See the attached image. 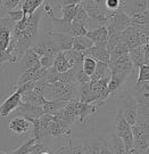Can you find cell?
I'll return each instance as SVG.
<instances>
[{
	"label": "cell",
	"mask_w": 149,
	"mask_h": 154,
	"mask_svg": "<svg viewBox=\"0 0 149 154\" xmlns=\"http://www.w3.org/2000/svg\"><path fill=\"white\" fill-rule=\"evenodd\" d=\"M81 5L88 17L100 23L101 26H106L115 13L106 8L105 0H82Z\"/></svg>",
	"instance_id": "cell-1"
},
{
	"label": "cell",
	"mask_w": 149,
	"mask_h": 154,
	"mask_svg": "<svg viewBox=\"0 0 149 154\" xmlns=\"http://www.w3.org/2000/svg\"><path fill=\"white\" fill-rule=\"evenodd\" d=\"M131 25H132V23H131L130 17L127 16V14L120 8V9H117L114 13L113 17L109 20L108 24L106 25L107 32H108V37L109 35L120 34V33L123 32L125 29H127Z\"/></svg>",
	"instance_id": "cell-2"
},
{
	"label": "cell",
	"mask_w": 149,
	"mask_h": 154,
	"mask_svg": "<svg viewBox=\"0 0 149 154\" xmlns=\"http://www.w3.org/2000/svg\"><path fill=\"white\" fill-rule=\"evenodd\" d=\"M15 24L16 23L9 20L6 15L0 20V55L4 54L9 47Z\"/></svg>",
	"instance_id": "cell-3"
},
{
	"label": "cell",
	"mask_w": 149,
	"mask_h": 154,
	"mask_svg": "<svg viewBox=\"0 0 149 154\" xmlns=\"http://www.w3.org/2000/svg\"><path fill=\"white\" fill-rule=\"evenodd\" d=\"M120 111L129 126L132 127L133 125H136L138 118V103L133 96H129L124 99V105Z\"/></svg>",
	"instance_id": "cell-4"
},
{
	"label": "cell",
	"mask_w": 149,
	"mask_h": 154,
	"mask_svg": "<svg viewBox=\"0 0 149 154\" xmlns=\"http://www.w3.org/2000/svg\"><path fill=\"white\" fill-rule=\"evenodd\" d=\"M121 8L129 17L149 11V2L147 0H134V1H121Z\"/></svg>",
	"instance_id": "cell-5"
},
{
	"label": "cell",
	"mask_w": 149,
	"mask_h": 154,
	"mask_svg": "<svg viewBox=\"0 0 149 154\" xmlns=\"http://www.w3.org/2000/svg\"><path fill=\"white\" fill-rule=\"evenodd\" d=\"M129 56L131 58L133 67H138L139 69L141 65H148V45H144V46H140L138 48L129 50Z\"/></svg>",
	"instance_id": "cell-6"
},
{
	"label": "cell",
	"mask_w": 149,
	"mask_h": 154,
	"mask_svg": "<svg viewBox=\"0 0 149 154\" xmlns=\"http://www.w3.org/2000/svg\"><path fill=\"white\" fill-rule=\"evenodd\" d=\"M85 37L92 42L94 47L98 48H106L107 40H108V32L106 26H100L96 30H90L87 32Z\"/></svg>",
	"instance_id": "cell-7"
},
{
	"label": "cell",
	"mask_w": 149,
	"mask_h": 154,
	"mask_svg": "<svg viewBox=\"0 0 149 154\" xmlns=\"http://www.w3.org/2000/svg\"><path fill=\"white\" fill-rule=\"evenodd\" d=\"M21 97H22L21 93L16 90L14 94H11L6 100H4L0 104V116L7 118L13 111L16 110L19 103H21Z\"/></svg>",
	"instance_id": "cell-8"
},
{
	"label": "cell",
	"mask_w": 149,
	"mask_h": 154,
	"mask_svg": "<svg viewBox=\"0 0 149 154\" xmlns=\"http://www.w3.org/2000/svg\"><path fill=\"white\" fill-rule=\"evenodd\" d=\"M32 128L31 122L24 116H15L9 122V130L11 135H23Z\"/></svg>",
	"instance_id": "cell-9"
},
{
	"label": "cell",
	"mask_w": 149,
	"mask_h": 154,
	"mask_svg": "<svg viewBox=\"0 0 149 154\" xmlns=\"http://www.w3.org/2000/svg\"><path fill=\"white\" fill-rule=\"evenodd\" d=\"M51 40L55 42L57 48L59 51H66V50H71L73 46V39L70 34L66 33H57V32H48Z\"/></svg>",
	"instance_id": "cell-10"
},
{
	"label": "cell",
	"mask_w": 149,
	"mask_h": 154,
	"mask_svg": "<svg viewBox=\"0 0 149 154\" xmlns=\"http://www.w3.org/2000/svg\"><path fill=\"white\" fill-rule=\"evenodd\" d=\"M98 106L94 104H84L76 100L75 102V116L76 120H80V122L84 123V121L88 119L90 116L94 114L97 112Z\"/></svg>",
	"instance_id": "cell-11"
},
{
	"label": "cell",
	"mask_w": 149,
	"mask_h": 154,
	"mask_svg": "<svg viewBox=\"0 0 149 154\" xmlns=\"http://www.w3.org/2000/svg\"><path fill=\"white\" fill-rule=\"evenodd\" d=\"M16 116H34L40 118L42 116V107L37 105L30 104V103H23L21 102L16 110Z\"/></svg>",
	"instance_id": "cell-12"
},
{
	"label": "cell",
	"mask_w": 149,
	"mask_h": 154,
	"mask_svg": "<svg viewBox=\"0 0 149 154\" xmlns=\"http://www.w3.org/2000/svg\"><path fill=\"white\" fill-rule=\"evenodd\" d=\"M84 57H91L96 62H101L105 64H109V54L106 48H98V47H91L83 51Z\"/></svg>",
	"instance_id": "cell-13"
},
{
	"label": "cell",
	"mask_w": 149,
	"mask_h": 154,
	"mask_svg": "<svg viewBox=\"0 0 149 154\" xmlns=\"http://www.w3.org/2000/svg\"><path fill=\"white\" fill-rule=\"evenodd\" d=\"M112 127H113L114 134L117 137H121L123 134H125L127 131L131 130V127L129 126V123L124 120L121 111H118L116 113V116L112 119Z\"/></svg>",
	"instance_id": "cell-14"
},
{
	"label": "cell",
	"mask_w": 149,
	"mask_h": 154,
	"mask_svg": "<svg viewBox=\"0 0 149 154\" xmlns=\"http://www.w3.org/2000/svg\"><path fill=\"white\" fill-rule=\"evenodd\" d=\"M39 63H40L39 56L34 53L32 48H28V49L24 53L22 60L19 61V69L24 72V71H26V70H28V69L35 66L37 64H39Z\"/></svg>",
	"instance_id": "cell-15"
},
{
	"label": "cell",
	"mask_w": 149,
	"mask_h": 154,
	"mask_svg": "<svg viewBox=\"0 0 149 154\" xmlns=\"http://www.w3.org/2000/svg\"><path fill=\"white\" fill-rule=\"evenodd\" d=\"M109 78H111V71H109L108 64L97 62L96 70H94V74L90 77V81L96 82V81H99L101 79H109Z\"/></svg>",
	"instance_id": "cell-16"
},
{
	"label": "cell",
	"mask_w": 149,
	"mask_h": 154,
	"mask_svg": "<svg viewBox=\"0 0 149 154\" xmlns=\"http://www.w3.org/2000/svg\"><path fill=\"white\" fill-rule=\"evenodd\" d=\"M68 102H56V100H46L42 105V113L43 114H49L54 116L58 113L61 110H63Z\"/></svg>",
	"instance_id": "cell-17"
},
{
	"label": "cell",
	"mask_w": 149,
	"mask_h": 154,
	"mask_svg": "<svg viewBox=\"0 0 149 154\" xmlns=\"http://www.w3.org/2000/svg\"><path fill=\"white\" fill-rule=\"evenodd\" d=\"M44 4L42 0H24L21 1V11L25 16H31Z\"/></svg>",
	"instance_id": "cell-18"
},
{
	"label": "cell",
	"mask_w": 149,
	"mask_h": 154,
	"mask_svg": "<svg viewBox=\"0 0 149 154\" xmlns=\"http://www.w3.org/2000/svg\"><path fill=\"white\" fill-rule=\"evenodd\" d=\"M79 4V1L74 2L72 5H61V2H58V7L63 11V17L61 21L65 23L66 25H71L73 18H74V14H75V6Z\"/></svg>",
	"instance_id": "cell-19"
},
{
	"label": "cell",
	"mask_w": 149,
	"mask_h": 154,
	"mask_svg": "<svg viewBox=\"0 0 149 154\" xmlns=\"http://www.w3.org/2000/svg\"><path fill=\"white\" fill-rule=\"evenodd\" d=\"M88 32L87 29V23L81 22V21H75L73 20L70 26V35L72 38H76V37H83Z\"/></svg>",
	"instance_id": "cell-20"
},
{
	"label": "cell",
	"mask_w": 149,
	"mask_h": 154,
	"mask_svg": "<svg viewBox=\"0 0 149 154\" xmlns=\"http://www.w3.org/2000/svg\"><path fill=\"white\" fill-rule=\"evenodd\" d=\"M21 102H23V103H30V104H33L42 107V105L44 103V98L42 95H40V94L35 93L34 90H32V91H28V93L22 94Z\"/></svg>",
	"instance_id": "cell-21"
},
{
	"label": "cell",
	"mask_w": 149,
	"mask_h": 154,
	"mask_svg": "<svg viewBox=\"0 0 149 154\" xmlns=\"http://www.w3.org/2000/svg\"><path fill=\"white\" fill-rule=\"evenodd\" d=\"M94 47L92 42L89 40L85 35L83 37H76V38L73 39V46H72V49L75 50V51H85L87 49Z\"/></svg>",
	"instance_id": "cell-22"
},
{
	"label": "cell",
	"mask_w": 149,
	"mask_h": 154,
	"mask_svg": "<svg viewBox=\"0 0 149 154\" xmlns=\"http://www.w3.org/2000/svg\"><path fill=\"white\" fill-rule=\"evenodd\" d=\"M54 67H55V70L58 73H64V72L68 71L70 69H71V65L68 64V62L67 60L65 58V56H64V53L63 51H59L55 57V61H54Z\"/></svg>",
	"instance_id": "cell-23"
},
{
	"label": "cell",
	"mask_w": 149,
	"mask_h": 154,
	"mask_svg": "<svg viewBox=\"0 0 149 154\" xmlns=\"http://www.w3.org/2000/svg\"><path fill=\"white\" fill-rule=\"evenodd\" d=\"M112 145L108 146L111 149L112 154H127V149L124 147V144L122 142V139L120 137H117L115 134H113L112 136Z\"/></svg>",
	"instance_id": "cell-24"
},
{
	"label": "cell",
	"mask_w": 149,
	"mask_h": 154,
	"mask_svg": "<svg viewBox=\"0 0 149 154\" xmlns=\"http://www.w3.org/2000/svg\"><path fill=\"white\" fill-rule=\"evenodd\" d=\"M64 53V56L67 60L68 64L72 66L74 64H77V63H82L83 58H84V55L81 51H75V50H66V51H63Z\"/></svg>",
	"instance_id": "cell-25"
},
{
	"label": "cell",
	"mask_w": 149,
	"mask_h": 154,
	"mask_svg": "<svg viewBox=\"0 0 149 154\" xmlns=\"http://www.w3.org/2000/svg\"><path fill=\"white\" fill-rule=\"evenodd\" d=\"M96 65H97V62L94 61V58H91V57H84L83 58L82 70L89 77H91L94 74V70H96Z\"/></svg>",
	"instance_id": "cell-26"
},
{
	"label": "cell",
	"mask_w": 149,
	"mask_h": 154,
	"mask_svg": "<svg viewBox=\"0 0 149 154\" xmlns=\"http://www.w3.org/2000/svg\"><path fill=\"white\" fill-rule=\"evenodd\" d=\"M35 143H37L35 139H34L33 137H30L25 143L23 144L22 146H19V147L17 149H15L14 152L8 153V154H28L32 151V147L35 145Z\"/></svg>",
	"instance_id": "cell-27"
},
{
	"label": "cell",
	"mask_w": 149,
	"mask_h": 154,
	"mask_svg": "<svg viewBox=\"0 0 149 154\" xmlns=\"http://www.w3.org/2000/svg\"><path fill=\"white\" fill-rule=\"evenodd\" d=\"M125 54H129V48H127V44L120 42V44L117 45L115 48L113 49V51H112L111 54H109V60H114L116 57L125 55Z\"/></svg>",
	"instance_id": "cell-28"
},
{
	"label": "cell",
	"mask_w": 149,
	"mask_h": 154,
	"mask_svg": "<svg viewBox=\"0 0 149 154\" xmlns=\"http://www.w3.org/2000/svg\"><path fill=\"white\" fill-rule=\"evenodd\" d=\"M21 4L19 0H0V7L4 11H15V8L18 7Z\"/></svg>",
	"instance_id": "cell-29"
},
{
	"label": "cell",
	"mask_w": 149,
	"mask_h": 154,
	"mask_svg": "<svg viewBox=\"0 0 149 154\" xmlns=\"http://www.w3.org/2000/svg\"><path fill=\"white\" fill-rule=\"evenodd\" d=\"M83 154H100V143L83 144Z\"/></svg>",
	"instance_id": "cell-30"
},
{
	"label": "cell",
	"mask_w": 149,
	"mask_h": 154,
	"mask_svg": "<svg viewBox=\"0 0 149 154\" xmlns=\"http://www.w3.org/2000/svg\"><path fill=\"white\" fill-rule=\"evenodd\" d=\"M134 91L138 94V96L141 95H148L149 91V81H141V82H137L134 86Z\"/></svg>",
	"instance_id": "cell-31"
},
{
	"label": "cell",
	"mask_w": 149,
	"mask_h": 154,
	"mask_svg": "<svg viewBox=\"0 0 149 154\" xmlns=\"http://www.w3.org/2000/svg\"><path fill=\"white\" fill-rule=\"evenodd\" d=\"M141 81H149V65H141L139 67V75L137 82H141Z\"/></svg>",
	"instance_id": "cell-32"
},
{
	"label": "cell",
	"mask_w": 149,
	"mask_h": 154,
	"mask_svg": "<svg viewBox=\"0 0 149 154\" xmlns=\"http://www.w3.org/2000/svg\"><path fill=\"white\" fill-rule=\"evenodd\" d=\"M6 16L8 17L9 20H11L13 22L17 23V22H19L23 17H24V14H23V11H21V9H18V11H8V13L6 14Z\"/></svg>",
	"instance_id": "cell-33"
},
{
	"label": "cell",
	"mask_w": 149,
	"mask_h": 154,
	"mask_svg": "<svg viewBox=\"0 0 149 154\" xmlns=\"http://www.w3.org/2000/svg\"><path fill=\"white\" fill-rule=\"evenodd\" d=\"M75 81H76V83L79 85V86L87 85V83H90V77L87 75V74L83 72V70H81V71L76 74V77H75Z\"/></svg>",
	"instance_id": "cell-34"
},
{
	"label": "cell",
	"mask_w": 149,
	"mask_h": 154,
	"mask_svg": "<svg viewBox=\"0 0 149 154\" xmlns=\"http://www.w3.org/2000/svg\"><path fill=\"white\" fill-rule=\"evenodd\" d=\"M106 8L111 11H116L121 7V0H105Z\"/></svg>",
	"instance_id": "cell-35"
},
{
	"label": "cell",
	"mask_w": 149,
	"mask_h": 154,
	"mask_svg": "<svg viewBox=\"0 0 149 154\" xmlns=\"http://www.w3.org/2000/svg\"><path fill=\"white\" fill-rule=\"evenodd\" d=\"M71 145H72L71 140H70L68 138H66V144H65L64 146L58 147L57 149H55V151H54V154H70V152H71Z\"/></svg>",
	"instance_id": "cell-36"
},
{
	"label": "cell",
	"mask_w": 149,
	"mask_h": 154,
	"mask_svg": "<svg viewBox=\"0 0 149 154\" xmlns=\"http://www.w3.org/2000/svg\"><path fill=\"white\" fill-rule=\"evenodd\" d=\"M100 154H112L109 147L104 143H100Z\"/></svg>",
	"instance_id": "cell-37"
},
{
	"label": "cell",
	"mask_w": 149,
	"mask_h": 154,
	"mask_svg": "<svg viewBox=\"0 0 149 154\" xmlns=\"http://www.w3.org/2000/svg\"><path fill=\"white\" fill-rule=\"evenodd\" d=\"M40 154H54V149H51V147H48L46 151H43L42 153H40Z\"/></svg>",
	"instance_id": "cell-38"
},
{
	"label": "cell",
	"mask_w": 149,
	"mask_h": 154,
	"mask_svg": "<svg viewBox=\"0 0 149 154\" xmlns=\"http://www.w3.org/2000/svg\"><path fill=\"white\" fill-rule=\"evenodd\" d=\"M5 15H6V13L2 11V9H1V7H0V20H1V18H2L4 16H5Z\"/></svg>",
	"instance_id": "cell-39"
}]
</instances>
